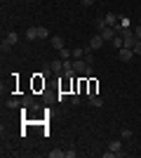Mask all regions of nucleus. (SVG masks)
<instances>
[{"instance_id": "obj_18", "label": "nucleus", "mask_w": 141, "mask_h": 158, "mask_svg": "<svg viewBox=\"0 0 141 158\" xmlns=\"http://www.w3.org/2000/svg\"><path fill=\"white\" fill-rule=\"evenodd\" d=\"M75 153H78V151H75V146H68V149H66V158H75Z\"/></svg>"}, {"instance_id": "obj_24", "label": "nucleus", "mask_w": 141, "mask_h": 158, "mask_svg": "<svg viewBox=\"0 0 141 158\" xmlns=\"http://www.w3.org/2000/svg\"><path fill=\"white\" fill-rule=\"evenodd\" d=\"M80 2H82V5H85V7H89V5H92V2H94V0H80Z\"/></svg>"}, {"instance_id": "obj_4", "label": "nucleus", "mask_w": 141, "mask_h": 158, "mask_svg": "<svg viewBox=\"0 0 141 158\" xmlns=\"http://www.w3.org/2000/svg\"><path fill=\"white\" fill-rule=\"evenodd\" d=\"M104 43H106V40H104V38L99 35V33H96V35H94V38L89 40V47H92L94 52H96V50H101V47H104Z\"/></svg>"}, {"instance_id": "obj_13", "label": "nucleus", "mask_w": 141, "mask_h": 158, "mask_svg": "<svg viewBox=\"0 0 141 158\" xmlns=\"http://www.w3.org/2000/svg\"><path fill=\"white\" fill-rule=\"evenodd\" d=\"M85 57V47H75L73 50V59H82Z\"/></svg>"}, {"instance_id": "obj_21", "label": "nucleus", "mask_w": 141, "mask_h": 158, "mask_svg": "<svg viewBox=\"0 0 141 158\" xmlns=\"http://www.w3.org/2000/svg\"><path fill=\"white\" fill-rule=\"evenodd\" d=\"M132 50H134V54H141V40H136V45L132 47Z\"/></svg>"}, {"instance_id": "obj_14", "label": "nucleus", "mask_w": 141, "mask_h": 158, "mask_svg": "<svg viewBox=\"0 0 141 158\" xmlns=\"http://www.w3.org/2000/svg\"><path fill=\"white\" fill-rule=\"evenodd\" d=\"M59 57H61V59H64V61H66V59H71V57H73V52L64 47V50H59Z\"/></svg>"}, {"instance_id": "obj_5", "label": "nucleus", "mask_w": 141, "mask_h": 158, "mask_svg": "<svg viewBox=\"0 0 141 158\" xmlns=\"http://www.w3.org/2000/svg\"><path fill=\"white\" fill-rule=\"evenodd\" d=\"M118 19H120V17H118L115 12H108L106 17H104V21H106V26H118V24H120Z\"/></svg>"}, {"instance_id": "obj_7", "label": "nucleus", "mask_w": 141, "mask_h": 158, "mask_svg": "<svg viewBox=\"0 0 141 158\" xmlns=\"http://www.w3.org/2000/svg\"><path fill=\"white\" fill-rule=\"evenodd\" d=\"M49 69H52V73H61V71H64V59L49 61Z\"/></svg>"}, {"instance_id": "obj_16", "label": "nucleus", "mask_w": 141, "mask_h": 158, "mask_svg": "<svg viewBox=\"0 0 141 158\" xmlns=\"http://www.w3.org/2000/svg\"><path fill=\"white\" fill-rule=\"evenodd\" d=\"M38 38H49V31L45 26H38Z\"/></svg>"}, {"instance_id": "obj_2", "label": "nucleus", "mask_w": 141, "mask_h": 158, "mask_svg": "<svg viewBox=\"0 0 141 158\" xmlns=\"http://www.w3.org/2000/svg\"><path fill=\"white\" fill-rule=\"evenodd\" d=\"M99 35H101L104 40H106V43H113V40H115V35H118V31H115L113 26H106L104 31H99Z\"/></svg>"}, {"instance_id": "obj_6", "label": "nucleus", "mask_w": 141, "mask_h": 158, "mask_svg": "<svg viewBox=\"0 0 141 158\" xmlns=\"http://www.w3.org/2000/svg\"><path fill=\"white\" fill-rule=\"evenodd\" d=\"M49 45H52L54 50H64V47H66V43H64V38H61V35H54V38H49Z\"/></svg>"}, {"instance_id": "obj_3", "label": "nucleus", "mask_w": 141, "mask_h": 158, "mask_svg": "<svg viewBox=\"0 0 141 158\" xmlns=\"http://www.w3.org/2000/svg\"><path fill=\"white\" fill-rule=\"evenodd\" d=\"M132 57H136L134 50H129V47H120L118 50V59L120 61H132Z\"/></svg>"}, {"instance_id": "obj_10", "label": "nucleus", "mask_w": 141, "mask_h": 158, "mask_svg": "<svg viewBox=\"0 0 141 158\" xmlns=\"http://www.w3.org/2000/svg\"><path fill=\"white\" fill-rule=\"evenodd\" d=\"M7 106H10V109H19V106H24V104H21V99L12 97V99H7Z\"/></svg>"}, {"instance_id": "obj_11", "label": "nucleus", "mask_w": 141, "mask_h": 158, "mask_svg": "<svg viewBox=\"0 0 141 158\" xmlns=\"http://www.w3.org/2000/svg\"><path fill=\"white\" fill-rule=\"evenodd\" d=\"M89 104H92V106H99V109H101V106H104V99L96 97V94H92V97H89Z\"/></svg>"}, {"instance_id": "obj_8", "label": "nucleus", "mask_w": 141, "mask_h": 158, "mask_svg": "<svg viewBox=\"0 0 141 158\" xmlns=\"http://www.w3.org/2000/svg\"><path fill=\"white\" fill-rule=\"evenodd\" d=\"M24 38H26V40H38V26H31V28H26Z\"/></svg>"}, {"instance_id": "obj_19", "label": "nucleus", "mask_w": 141, "mask_h": 158, "mask_svg": "<svg viewBox=\"0 0 141 158\" xmlns=\"http://www.w3.org/2000/svg\"><path fill=\"white\" fill-rule=\"evenodd\" d=\"M104 28H106V21L101 17V19H96V31H104Z\"/></svg>"}, {"instance_id": "obj_17", "label": "nucleus", "mask_w": 141, "mask_h": 158, "mask_svg": "<svg viewBox=\"0 0 141 158\" xmlns=\"http://www.w3.org/2000/svg\"><path fill=\"white\" fill-rule=\"evenodd\" d=\"M0 50H2V52H10V50H12V43H7V40L2 38V43H0Z\"/></svg>"}, {"instance_id": "obj_1", "label": "nucleus", "mask_w": 141, "mask_h": 158, "mask_svg": "<svg viewBox=\"0 0 141 158\" xmlns=\"http://www.w3.org/2000/svg\"><path fill=\"white\" fill-rule=\"evenodd\" d=\"M108 149L115 153V158L127 156V151H122V142H120V139H111V142H108Z\"/></svg>"}, {"instance_id": "obj_15", "label": "nucleus", "mask_w": 141, "mask_h": 158, "mask_svg": "<svg viewBox=\"0 0 141 158\" xmlns=\"http://www.w3.org/2000/svg\"><path fill=\"white\" fill-rule=\"evenodd\" d=\"M132 135H134V132L129 130V127H122V130H120V137L122 139H132Z\"/></svg>"}, {"instance_id": "obj_20", "label": "nucleus", "mask_w": 141, "mask_h": 158, "mask_svg": "<svg viewBox=\"0 0 141 158\" xmlns=\"http://www.w3.org/2000/svg\"><path fill=\"white\" fill-rule=\"evenodd\" d=\"M132 31H134V35H136V40H141V24H136L134 28H132Z\"/></svg>"}, {"instance_id": "obj_25", "label": "nucleus", "mask_w": 141, "mask_h": 158, "mask_svg": "<svg viewBox=\"0 0 141 158\" xmlns=\"http://www.w3.org/2000/svg\"><path fill=\"white\" fill-rule=\"evenodd\" d=\"M139 24H141V17H139Z\"/></svg>"}, {"instance_id": "obj_22", "label": "nucleus", "mask_w": 141, "mask_h": 158, "mask_svg": "<svg viewBox=\"0 0 141 158\" xmlns=\"http://www.w3.org/2000/svg\"><path fill=\"white\" fill-rule=\"evenodd\" d=\"M71 104H80V94H71Z\"/></svg>"}, {"instance_id": "obj_12", "label": "nucleus", "mask_w": 141, "mask_h": 158, "mask_svg": "<svg viewBox=\"0 0 141 158\" xmlns=\"http://www.w3.org/2000/svg\"><path fill=\"white\" fill-rule=\"evenodd\" d=\"M64 156H66L64 149H52V151H49V158H64Z\"/></svg>"}, {"instance_id": "obj_23", "label": "nucleus", "mask_w": 141, "mask_h": 158, "mask_svg": "<svg viewBox=\"0 0 141 158\" xmlns=\"http://www.w3.org/2000/svg\"><path fill=\"white\" fill-rule=\"evenodd\" d=\"M57 99H59V102H66L68 94H66V92H59V97H57Z\"/></svg>"}, {"instance_id": "obj_9", "label": "nucleus", "mask_w": 141, "mask_h": 158, "mask_svg": "<svg viewBox=\"0 0 141 158\" xmlns=\"http://www.w3.org/2000/svg\"><path fill=\"white\" fill-rule=\"evenodd\" d=\"M5 40H7V43H12V45H17V43H19V33H17V31H10L5 35Z\"/></svg>"}]
</instances>
